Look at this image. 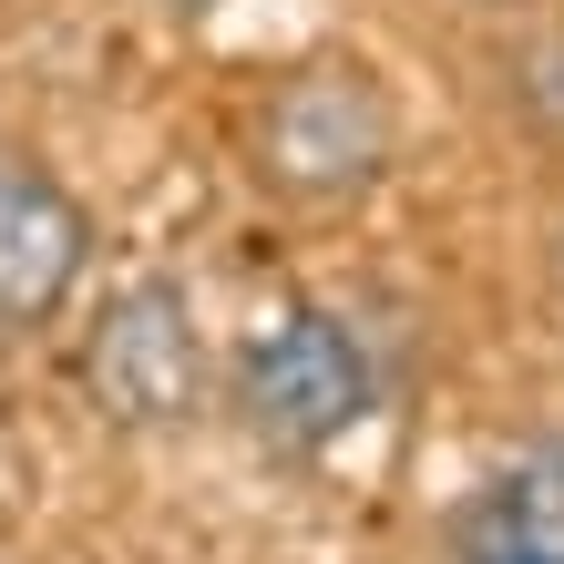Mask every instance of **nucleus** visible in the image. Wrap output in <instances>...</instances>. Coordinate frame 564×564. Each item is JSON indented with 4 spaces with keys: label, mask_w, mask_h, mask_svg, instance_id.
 Returning <instances> with one entry per match:
<instances>
[{
    "label": "nucleus",
    "mask_w": 564,
    "mask_h": 564,
    "mask_svg": "<svg viewBox=\"0 0 564 564\" xmlns=\"http://www.w3.org/2000/svg\"><path fill=\"white\" fill-rule=\"evenodd\" d=\"M390 154H401L390 93L349 52H318L297 73H278L247 113V164L288 206H349V195H370L390 175Z\"/></svg>",
    "instance_id": "obj_1"
},
{
    "label": "nucleus",
    "mask_w": 564,
    "mask_h": 564,
    "mask_svg": "<svg viewBox=\"0 0 564 564\" xmlns=\"http://www.w3.org/2000/svg\"><path fill=\"white\" fill-rule=\"evenodd\" d=\"M83 401L113 431H175L195 401H206V339H195V308L175 278H123L93 297L83 318Z\"/></svg>",
    "instance_id": "obj_2"
},
{
    "label": "nucleus",
    "mask_w": 564,
    "mask_h": 564,
    "mask_svg": "<svg viewBox=\"0 0 564 564\" xmlns=\"http://www.w3.org/2000/svg\"><path fill=\"white\" fill-rule=\"evenodd\" d=\"M237 411L268 452H328L370 411V349L328 308H278L237 349Z\"/></svg>",
    "instance_id": "obj_3"
},
{
    "label": "nucleus",
    "mask_w": 564,
    "mask_h": 564,
    "mask_svg": "<svg viewBox=\"0 0 564 564\" xmlns=\"http://www.w3.org/2000/svg\"><path fill=\"white\" fill-rule=\"evenodd\" d=\"M83 257H93V226L73 206V185L42 154L0 144V328H42L73 297Z\"/></svg>",
    "instance_id": "obj_4"
},
{
    "label": "nucleus",
    "mask_w": 564,
    "mask_h": 564,
    "mask_svg": "<svg viewBox=\"0 0 564 564\" xmlns=\"http://www.w3.org/2000/svg\"><path fill=\"white\" fill-rule=\"evenodd\" d=\"M452 564H564V442L492 473L452 523Z\"/></svg>",
    "instance_id": "obj_5"
},
{
    "label": "nucleus",
    "mask_w": 564,
    "mask_h": 564,
    "mask_svg": "<svg viewBox=\"0 0 564 564\" xmlns=\"http://www.w3.org/2000/svg\"><path fill=\"white\" fill-rule=\"evenodd\" d=\"M554 297H564V237H554Z\"/></svg>",
    "instance_id": "obj_6"
},
{
    "label": "nucleus",
    "mask_w": 564,
    "mask_h": 564,
    "mask_svg": "<svg viewBox=\"0 0 564 564\" xmlns=\"http://www.w3.org/2000/svg\"><path fill=\"white\" fill-rule=\"evenodd\" d=\"M164 11H206V0H164Z\"/></svg>",
    "instance_id": "obj_7"
}]
</instances>
